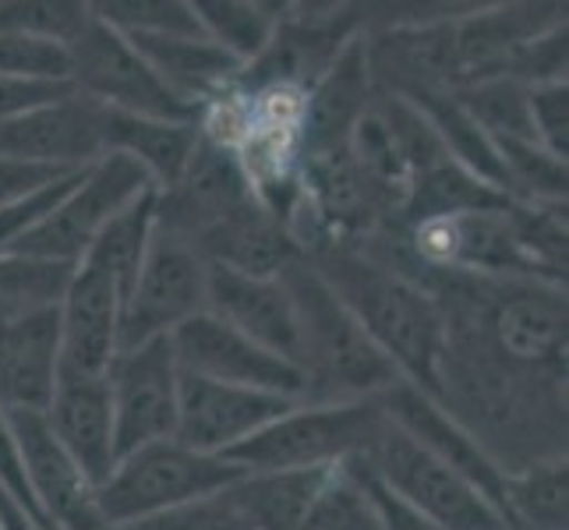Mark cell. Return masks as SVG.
Segmentation results:
<instances>
[{
    "label": "cell",
    "mask_w": 569,
    "mask_h": 530,
    "mask_svg": "<svg viewBox=\"0 0 569 530\" xmlns=\"http://www.w3.org/2000/svg\"><path fill=\"white\" fill-rule=\"evenodd\" d=\"M43 421L53 431V439L61 442L64 453L78 463V470L100 488L117 463L107 376H89V371H74L61 364L50 403L43 410Z\"/></svg>",
    "instance_id": "16"
},
{
    "label": "cell",
    "mask_w": 569,
    "mask_h": 530,
    "mask_svg": "<svg viewBox=\"0 0 569 530\" xmlns=\"http://www.w3.org/2000/svg\"><path fill=\"white\" fill-rule=\"evenodd\" d=\"M527 110H531V128L538 146L566 163L569 156V89L566 82L527 86Z\"/></svg>",
    "instance_id": "34"
},
{
    "label": "cell",
    "mask_w": 569,
    "mask_h": 530,
    "mask_svg": "<svg viewBox=\"0 0 569 530\" xmlns=\"http://www.w3.org/2000/svg\"><path fill=\"white\" fill-rule=\"evenodd\" d=\"M301 530H382V527L376 520V509H371L368 496L361 492V484L340 463L329 470L322 492L311 502Z\"/></svg>",
    "instance_id": "31"
},
{
    "label": "cell",
    "mask_w": 569,
    "mask_h": 530,
    "mask_svg": "<svg viewBox=\"0 0 569 530\" xmlns=\"http://www.w3.org/2000/svg\"><path fill=\"white\" fill-rule=\"evenodd\" d=\"M301 259L358 319L368 340L400 371V379L436 400L446 343V322L436 298L403 269H392L355 241H326Z\"/></svg>",
    "instance_id": "2"
},
{
    "label": "cell",
    "mask_w": 569,
    "mask_h": 530,
    "mask_svg": "<svg viewBox=\"0 0 569 530\" xmlns=\"http://www.w3.org/2000/svg\"><path fill=\"white\" fill-rule=\"evenodd\" d=\"M152 230H156V191L149 188V191L139 194V199H131L100 230V238L89 244V251L82 254V262L107 272V277L121 287V293L128 298L134 277H139V266L146 259Z\"/></svg>",
    "instance_id": "25"
},
{
    "label": "cell",
    "mask_w": 569,
    "mask_h": 530,
    "mask_svg": "<svg viewBox=\"0 0 569 530\" xmlns=\"http://www.w3.org/2000/svg\"><path fill=\"white\" fill-rule=\"evenodd\" d=\"M128 43L142 53L152 74L194 113L238 86L244 71V64L233 61L209 36H128Z\"/></svg>",
    "instance_id": "21"
},
{
    "label": "cell",
    "mask_w": 569,
    "mask_h": 530,
    "mask_svg": "<svg viewBox=\"0 0 569 530\" xmlns=\"http://www.w3.org/2000/svg\"><path fill=\"white\" fill-rule=\"evenodd\" d=\"M92 14L128 36H206L194 8L181 0H113L92 4Z\"/></svg>",
    "instance_id": "30"
},
{
    "label": "cell",
    "mask_w": 569,
    "mask_h": 530,
    "mask_svg": "<svg viewBox=\"0 0 569 530\" xmlns=\"http://www.w3.org/2000/svg\"><path fill=\"white\" fill-rule=\"evenodd\" d=\"M379 407L392 424L407 431V436L421 449H428L436 460L453 467L460 478H467L506 517V509H502L506 470H499V463L485 453V449L475 442V436H470V431L449 414L439 400H431L428 392H421L410 382H397L379 397Z\"/></svg>",
    "instance_id": "15"
},
{
    "label": "cell",
    "mask_w": 569,
    "mask_h": 530,
    "mask_svg": "<svg viewBox=\"0 0 569 530\" xmlns=\"http://www.w3.org/2000/svg\"><path fill=\"white\" fill-rule=\"evenodd\" d=\"M343 467L361 484V492L368 496L371 509H376V520H379L382 530H442L439 523H431L425 513H418L415 506H407L397 492H389V488L376 478V470H371L361 457L343 460Z\"/></svg>",
    "instance_id": "36"
},
{
    "label": "cell",
    "mask_w": 569,
    "mask_h": 530,
    "mask_svg": "<svg viewBox=\"0 0 569 530\" xmlns=\"http://www.w3.org/2000/svg\"><path fill=\"white\" fill-rule=\"evenodd\" d=\"M0 78H11V82L71 86L68 43L47 36L0 32Z\"/></svg>",
    "instance_id": "29"
},
{
    "label": "cell",
    "mask_w": 569,
    "mask_h": 530,
    "mask_svg": "<svg viewBox=\"0 0 569 530\" xmlns=\"http://www.w3.org/2000/svg\"><path fill=\"white\" fill-rule=\"evenodd\" d=\"M0 530H39V523L18 502L0 496Z\"/></svg>",
    "instance_id": "40"
},
{
    "label": "cell",
    "mask_w": 569,
    "mask_h": 530,
    "mask_svg": "<svg viewBox=\"0 0 569 530\" xmlns=\"http://www.w3.org/2000/svg\"><path fill=\"white\" fill-rule=\"evenodd\" d=\"M293 403L298 400L277 397V392L223 386V382H209V379L184 376L181 371L178 431H173V439L194 449V453L227 457L233 446H241L254 431H262L269 421L287 414Z\"/></svg>",
    "instance_id": "13"
},
{
    "label": "cell",
    "mask_w": 569,
    "mask_h": 530,
    "mask_svg": "<svg viewBox=\"0 0 569 530\" xmlns=\"http://www.w3.org/2000/svg\"><path fill=\"white\" fill-rule=\"evenodd\" d=\"M376 478L442 530H509L506 517L475 484L421 449L386 418V428L361 457Z\"/></svg>",
    "instance_id": "6"
},
{
    "label": "cell",
    "mask_w": 569,
    "mask_h": 530,
    "mask_svg": "<svg viewBox=\"0 0 569 530\" xmlns=\"http://www.w3.org/2000/svg\"><path fill=\"white\" fill-rule=\"evenodd\" d=\"M386 428L379 400L358 403H293L251 439L223 457L241 474H277V470H316L365 457Z\"/></svg>",
    "instance_id": "4"
},
{
    "label": "cell",
    "mask_w": 569,
    "mask_h": 530,
    "mask_svg": "<svg viewBox=\"0 0 569 530\" xmlns=\"http://www.w3.org/2000/svg\"><path fill=\"white\" fill-rule=\"evenodd\" d=\"M128 530H254L233 499L223 492L206 496L199 502H188L181 509H170L163 517H152L146 523H134Z\"/></svg>",
    "instance_id": "35"
},
{
    "label": "cell",
    "mask_w": 569,
    "mask_h": 530,
    "mask_svg": "<svg viewBox=\"0 0 569 530\" xmlns=\"http://www.w3.org/2000/svg\"><path fill=\"white\" fill-rule=\"evenodd\" d=\"M149 188L152 184L139 163H131L121 152H107L103 160L86 167L82 181L64 194V202L32 233H26L11 251L29 254V259H43V262L78 266L82 254L89 251V244L100 238V230L131 199H139Z\"/></svg>",
    "instance_id": "9"
},
{
    "label": "cell",
    "mask_w": 569,
    "mask_h": 530,
    "mask_svg": "<svg viewBox=\"0 0 569 530\" xmlns=\"http://www.w3.org/2000/svg\"><path fill=\"white\" fill-rule=\"evenodd\" d=\"M206 277L209 262L184 233L156 220L146 259L139 266L121 316V350L142 347L156 337L206 311Z\"/></svg>",
    "instance_id": "7"
},
{
    "label": "cell",
    "mask_w": 569,
    "mask_h": 530,
    "mask_svg": "<svg viewBox=\"0 0 569 530\" xmlns=\"http://www.w3.org/2000/svg\"><path fill=\"white\" fill-rule=\"evenodd\" d=\"M124 293L107 272L78 262L74 277L57 304L61 326V364L89 376H107L121 353Z\"/></svg>",
    "instance_id": "17"
},
{
    "label": "cell",
    "mask_w": 569,
    "mask_h": 530,
    "mask_svg": "<svg viewBox=\"0 0 569 530\" xmlns=\"http://www.w3.org/2000/svg\"><path fill=\"white\" fill-rule=\"evenodd\" d=\"M71 277L74 266L68 262H43L29 259V254L0 251V326L53 311Z\"/></svg>",
    "instance_id": "26"
},
{
    "label": "cell",
    "mask_w": 569,
    "mask_h": 530,
    "mask_svg": "<svg viewBox=\"0 0 569 530\" xmlns=\"http://www.w3.org/2000/svg\"><path fill=\"white\" fill-rule=\"evenodd\" d=\"M61 371V326L57 308L0 326V410L43 414Z\"/></svg>",
    "instance_id": "20"
},
{
    "label": "cell",
    "mask_w": 569,
    "mask_h": 530,
    "mask_svg": "<svg viewBox=\"0 0 569 530\" xmlns=\"http://www.w3.org/2000/svg\"><path fill=\"white\" fill-rule=\"evenodd\" d=\"M0 496H8L11 502H18L39 523V513H36V506H32V492H29V481H26L22 449H18V439H14L11 421H8L4 410H0Z\"/></svg>",
    "instance_id": "37"
},
{
    "label": "cell",
    "mask_w": 569,
    "mask_h": 530,
    "mask_svg": "<svg viewBox=\"0 0 569 530\" xmlns=\"http://www.w3.org/2000/svg\"><path fill=\"white\" fill-rule=\"evenodd\" d=\"M68 53L71 86L96 103L134 117H156V121H194L199 117L152 74L142 53L128 43V36L107 26L103 18L89 14V22L68 43Z\"/></svg>",
    "instance_id": "8"
},
{
    "label": "cell",
    "mask_w": 569,
    "mask_h": 530,
    "mask_svg": "<svg viewBox=\"0 0 569 530\" xmlns=\"http://www.w3.org/2000/svg\"><path fill=\"white\" fill-rule=\"evenodd\" d=\"M238 478L241 470L223 457L194 453L178 439H167L117 460L110 478L96 488V499L117 530H128L134 523L163 517L170 509L223 492Z\"/></svg>",
    "instance_id": "5"
},
{
    "label": "cell",
    "mask_w": 569,
    "mask_h": 530,
    "mask_svg": "<svg viewBox=\"0 0 569 530\" xmlns=\"http://www.w3.org/2000/svg\"><path fill=\"white\" fill-rule=\"evenodd\" d=\"M340 467V463H337ZM332 467L316 470H277V474H241L227 488L233 506L254 530H301L305 517Z\"/></svg>",
    "instance_id": "23"
},
{
    "label": "cell",
    "mask_w": 569,
    "mask_h": 530,
    "mask_svg": "<svg viewBox=\"0 0 569 530\" xmlns=\"http://www.w3.org/2000/svg\"><path fill=\"white\" fill-rule=\"evenodd\" d=\"M173 358L184 376H199L209 382L277 392L287 400H305V376L287 358L248 340L244 332L220 322L209 311L188 319L170 332Z\"/></svg>",
    "instance_id": "11"
},
{
    "label": "cell",
    "mask_w": 569,
    "mask_h": 530,
    "mask_svg": "<svg viewBox=\"0 0 569 530\" xmlns=\"http://www.w3.org/2000/svg\"><path fill=\"white\" fill-rule=\"evenodd\" d=\"M191 8L199 14L202 32L241 64H251L269 47L283 14V8L248 4V0H194Z\"/></svg>",
    "instance_id": "27"
},
{
    "label": "cell",
    "mask_w": 569,
    "mask_h": 530,
    "mask_svg": "<svg viewBox=\"0 0 569 530\" xmlns=\"http://www.w3.org/2000/svg\"><path fill=\"white\" fill-rule=\"evenodd\" d=\"M446 343L436 400L453 414L499 470L566 457V371L502 358L475 319L439 308Z\"/></svg>",
    "instance_id": "1"
},
{
    "label": "cell",
    "mask_w": 569,
    "mask_h": 530,
    "mask_svg": "<svg viewBox=\"0 0 569 530\" xmlns=\"http://www.w3.org/2000/svg\"><path fill=\"white\" fill-rule=\"evenodd\" d=\"M11 431L22 449L26 481L39 520L57 530H117L100 509L96 484L53 439L43 414H8Z\"/></svg>",
    "instance_id": "14"
},
{
    "label": "cell",
    "mask_w": 569,
    "mask_h": 530,
    "mask_svg": "<svg viewBox=\"0 0 569 530\" xmlns=\"http://www.w3.org/2000/svg\"><path fill=\"white\" fill-rule=\"evenodd\" d=\"M61 173H71V170L18 163V160H8V156H0V209H4L8 202H14L18 194L47 184V181H53V177H61Z\"/></svg>",
    "instance_id": "39"
},
{
    "label": "cell",
    "mask_w": 569,
    "mask_h": 530,
    "mask_svg": "<svg viewBox=\"0 0 569 530\" xmlns=\"http://www.w3.org/2000/svg\"><path fill=\"white\" fill-rule=\"evenodd\" d=\"M82 173L86 170H71V173L53 177V181L18 194L14 202H8L4 209H0V251H11L18 241L26 238V233H32L39 223H43L47 216L64 202V194L82 181Z\"/></svg>",
    "instance_id": "33"
},
{
    "label": "cell",
    "mask_w": 569,
    "mask_h": 530,
    "mask_svg": "<svg viewBox=\"0 0 569 530\" xmlns=\"http://www.w3.org/2000/svg\"><path fill=\"white\" fill-rule=\"evenodd\" d=\"M206 311L298 368V311L280 277H244L209 266Z\"/></svg>",
    "instance_id": "19"
},
{
    "label": "cell",
    "mask_w": 569,
    "mask_h": 530,
    "mask_svg": "<svg viewBox=\"0 0 569 530\" xmlns=\"http://www.w3.org/2000/svg\"><path fill=\"white\" fill-rule=\"evenodd\" d=\"M113 407V457L152 442H167L178 431V386L181 368L170 337H156L142 347L117 353L107 371Z\"/></svg>",
    "instance_id": "10"
},
{
    "label": "cell",
    "mask_w": 569,
    "mask_h": 530,
    "mask_svg": "<svg viewBox=\"0 0 569 530\" xmlns=\"http://www.w3.org/2000/svg\"><path fill=\"white\" fill-rule=\"evenodd\" d=\"M74 86H50V82H11L0 78V124L18 113H29L36 107H47L53 100H64Z\"/></svg>",
    "instance_id": "38"
},
{
    "label": "cell",
    "mask_w": 569,
    "mask_h": 530,
    "mask_svg": "<svg viewBox=\"0 0 569 530\" xmlns=\"http://www.w3.org/2000/svg\"><path fill=\"white\" fill-rule=\"evenodd\" d=\"M0 156L18 163L86 170L107 156V107L82 92L0 124Z\"/></svg>",
    "instance_id": "12"
},
{
    "label": "cell",
    "mask_w": 569,
    "mask_h": 530,
    "mask_svg": "<svg viewBox=\"0 0 569 530\" xmlns=\"http://www.w3.org/2000/svg\"><path fill=\"white\" fill-rule=\"evenodd\" d=\"M562 22L566 8L556 4H499L453 18L460 89L485 78H506L527 43Z\"/></svg>",
    "instance_id": "18"
},
{
    "label": "cell",
    "mask_w": 569,
    "mask_h": 530,
    "mask_svg": "<svg viewBox=\"0 0 569 530\" xmlns=\"http://www.w3.org/2000/svg\"><path fill=\"white\" fill-rule=\"evenodd\" d=\"M89 4H39V0H14V4H0V32H26V36H47L71 43L74 32L89 22Z\"/></svg>",
    "instance_id": "32"
},
{
    "label": "cell",
    "mask_w": 569,
    "mask_h": 530,
    "mask_svg": "<svg viewBox=\"0 0 569 530\" xmlns=\"http://www.w3.org/2000/svg\"><path fill=\"white\" fill-rule=\"evenodd\" d=\"M202 134L194 121H156L107 107V152H121L139 163L156 194L181 184Z\"/></svg>",
    "instance_id": "22"
},
{
    "label": "cell",
    "mask_w": 569,
    "mask_h": 530,
    "mask_svg": "<svg viewBox=\"0 0 569 530\" xmlns=\"http://www.w3.org/2000/svg\"><path fill=\"white\" fill-rule=\"evenodd\" d=\"M502 509L509 530H566L569 527L566 457H548L506 474Z\"/></svg>",
    "instance_id": "24"
},
{
    "label": "cell",
    "mask_w": 569,
    "mask_h": 530,
    "mask_svg": "<svg viewBox=\"0 0 569 530\" xmlns=\"http://www.w3.org/2000/svg\"><path fill=\"white\" fill-rule=\"evenodd\" d=\"M457 100L492 142L538 146L531 128V110H527V86L513 82V78H485V82L463 86L457 89Z\"/></svg>",
    "instance_id": "28"
},
{
    "label": "cell",
    "mask_w": 569,
    "mask_h": 530,
    "mask_svg": "<svg viewBox=\"0 0 569 530\" xmlns=\"http://www.w3.org/2000/svg\"><path fill=\"white\" fill-rule=\"evenodd\" d=\"M280 280L298 311V371L305 376L301 403L379 400L386 389L403 382L392 361L368 340L358 319L305 259H293Z\"/></svg>",
    "instance_id": "3"
}]
</instances>
